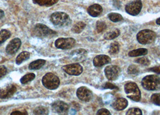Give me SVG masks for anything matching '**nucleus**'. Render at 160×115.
<instances>
[{"instance_id":"1","label":"nucleus","mask_w":160,"mask_h":115,"mask_svg":"<svg viewBox=\"0 0 160 115\" xmlns=\"http://www.w3.org/2000/svg\"><path fill=\"white\" fill-rule=\"evenodd\" d=\"M32 36L40 38H51L56 36L57 33L43 24L39 23L33 29Z\"/></svg>"},{"instance_id":"2","label":"nucleus","mask_w":160,"mask_h":115,"mask_svg":"<svg viewBox=\"0 0 160 115\" xmlns=\"http://www.w3.org/2000/svg\"><path fill=\"white\" fill-rule=\"evenodd\" d=\"M51 22L57 27H65L71 25V19L69 16L62 12H56L50 16Z\"/></svg>"},{"instance_id":"3","label":"nucleus","mask_w":160,"mask_h":115,"mask_svg":"<svg viewBox=\"0 0 160 115\" xmlns=\"http://www.w3.org/2000/svg\"><path fill=\"white\" fill-rule=\"evenodd\" d=\"M142 85L148 90H157L160 89V78L155 74L146 76L142 79Z\"/></svg>"},{"instance_id":"4","label":"nucleus","mask_w":160,"mask_h":115,"mask_svg":"<svg viewBox=\"0 0 160 115\" xmlns=\"http://www.w3.org/2000/svg\"><path fill=\"white\" fill-rule=\"evenodd\" d=\"M125 91L128 98L138 102L141 99V92L135 82H129L125 85Z\"/></svg>"},{"instance_id":"5","label":"nucleus","mask_w":160,"mask_h":115,"mask_svg":"<svg viewBox=\"0 0 160 115\" xmlns=\"http://www.w3.org/2000/svg\"><path fill=\"white\" fill-rule=\"evenodd\" d=\"M157 37V35L153 31L146 29L140 31L137 35V40L141 44H149L153 42Z\"/></svg>"},{"instance_id":"6","label":"nucleus","mask_w":160,"mask_h":115,"mask_svg":"<svg viewBox=\"0 0 160 115\" xmlns=\"http://www.w3.org/2000/svg\"><path fill=\"white\" fill-rule=\"evenodd\" d=\"M42 81L43 86L49 90H56L60 85L59 78L52 73L45 74Z\"/></svg>"},{"instance_id":"7","label":"nucleus","mask_w":160,"mask_h":115,"mask_svg":"<svg viewBox=\"0 0 160 115\" xmlns=\"http://www.w3.org/2000/svg\"><path fill=\"white\" fill-rule=\"evenodd\" d=\"M142 8V3L141 0L131 1L125 6V10L128 14L132 16H136L141 12Z\"/></svg>"},{"instance_id":"8","label":"nucleus","mask_w":160,"mask_h":115,"mask_svg":"<svg viewBox=\"0 0 160 115\" xmlns=\"http://www.w3.org/2000/svg\"><path fill=\"white\" fill-rule=\"evenodd\" d=\"M76 41L72 38H61L55 41V46L60 49H70L74 47Z\"/></svg>"},{"instance_id":"9","label":"nucleus","mask_w":160,"mask_h":115,"mask_svg":"<svg viewBox=\"0 0 160 115\" xmlns=\"http://www.w3.org/2000/svg\"><path fill=\"white\" fill-rule=\"evenodd\" d=\"M104 72L108 80L114 81L118 78L120 74V68L119 66L114 65L107 66L105 67Z\"/></svg>"},{"instance_id":"10","label":"nucleus","mask_w":160,"mask_h":115,"mask_svg":"<svg viewBox=\"0 0 160 115\" xmlns=\"http://www.w3.org/2000/svg\"><path fill=\"white\" fill-rule=\"evenodd\" d=\"M62 68L67 74L73 76H78L81 74L83 71L82 67L78 63L66 65L63 66Z\"/></svg>"},{"instance_id":"11","label":"nucleus","mask_w":160,"mask_h":115,"mask_svg":"<svg viewBox=\"0 0 160 115\" xmlns=\"http://www.w3.org/2000/svg\"><path fill=\"white\" fill-rule=\"evenodd\" d=\"M52 108L59 115H66L69 111V106L63 101H56L52 104Z\"/></svg>"},{"instance_id":"12","label":"nucleus","mask_w":160,"mask_h":115,"mask_svg":"<svg viewBox=\"0 0 160 115\" xmlns=\"http://www.w3.org/2000/svg\"><path fill=\"white\" fill-rule=\"evenodd\" d=\"M77 96L81 101L88 102L92 98L93 93L88 88L86 87H81L77 91Z\"/></svg>"},{"instance_id":"13","label":"nucleus","mask_w":160,"mask_h":115,"mask_svg":"<svg viewBox=\"0 0 160 115\" xmlns=\"http://www.w3.org/2000/svg\"><path fill=\"white\" fill-rule=\"evenodd\" d=\"M16 91V87L13 84H9L0 88V98L6 99L12 96Z\"/></svg>"},{"instance_id":"14","label":"nucleus","mask_w":160,"mask_h":115,"mask_svg":"<svg viewBox=\"0 0 160 115\" xmlns=\"http://www.w3.org/2000/svg\"><path fill=\"white\" fill-rule=\"evenodd\" d=\"M21 46V41L19 38H16L11 40L6 47V52L8 55H14L19 49Z\"/></svg>"},{"instance_id":"15","label":"nucleus","mask_w":160,"mask_h":115,"mask_svg":"<svg viewBox=\"0 0 160 115\" xmlns=\"http://www.w3.org/2000/svg\"><path fill=\"white\" fill-rule=\"evenodd\" d=\"M110 63H111L110 58L105 55H98L93 59V65L97 67H102Z\"/></svg>"},{"instance_id":"16","label":"nucleus","mask_w":160,"mask_h":115,"mask_svg":"<svg viewBox=\"0 0 160 115\" xmlns=\"http://www.w3.org/2000/svg\"><path fill=\"white\" fill-rule=\"evenodd\" d=\"M102 8L101 5L95 4L88 7V14L92 17H97L99 16L102 12Z\"/></svg>"},{"instance_id":"17","label":"nucleus","mask_w":160,"mask_h":115,"mask_svg":"<svg viewBox=\"0 0 160 115\" xmlns=\"http://www.w3.org/2000/svg\"><path fill=\"white\" fill-rule=\"evenodd\" d=\"M87 55V51L86 50L80 49L75 50L72 51L71 53V56L74 61H82L84 59Z\"/></svg>"},{"instance_id":"18","label":"nucleus","mask_w":160,"mask_h":115,"mask_svg":"<svg viewBox=\"0 0 160 115\" xmlns=\"http://www.w3.org/2000/svg\"><path fill=\"white\" fill-rule=\"evenodd\" d=\"M128 101L126 99L120 98L117 99L113 103L112 106L115 110L120 111L124 110L128 106Z\"/></svg>"},{"instance_id":"19","label":"nucleus","mask_w":160,"mask_h":115,"mask_svg":"<svg viewBox=\"0 0 160 115\" xmlns=\"http://www.w3.org/2000/svg\"><path fill=\"white\" fill-rule=\"evenodd\" d=\"M32 2L40 6H45V7H50L55 4L59 0H32Z\"/></svg>"},{"instance_id":"20","label":"nucleus","mask_w":160,"mask_h":115,"mask_svg":"<svg viewBox=\"0 0 160 115\" xmlns=\"http://www.w3.org/2000/svg\"><path fill=\"white\" fill-rule=\"evenodd\" d=\"M46 61L44 59H38L32 61L28 66L30 70H39L45 64Z\"/></svg>"},{"instance_id":"21","label":"nucleus","mask_w":160,"mask_h":115,"mask_svg":"<svg viewBox=\"0 0 160 115\" xmlns=\"http://www.w3.org/2000/svg\"><path fill=\"white\" fill-rule=\"evenodd\" d=\"M148 51L146 49H138L134 50L129 52L128 55L131 57H137L140 56H144L148 53Z\"/></svg>"},{"instance_id":"22","label":"nucleus","mask_w":160,"mask_h":115,"mask_svg":"<svg viewBox=\"0 0 160 115\" xmlns=\"http://www.w3.org/2000/svg\"><path fill=\"white\" fill-rule=\"evenodd\" d=\"M30 57V54L29 52H21L16 59V63L18 65H19L21 64H22L24 61L27 60L29 59V58Z\"/></svg>"},{"instance_id":"23","label":"nucleus","mask_w":160,"mask_h":115,"mask_svg":"<svg viewBox=\"0 0 160 115\" xmlns=\"http://www.w3.org/2000/svg\"><path fill=\"white\" fill-rule=\"evenodd\" d=\"M119 35H120V30L118 29H116L113 30L105 33L104 35V38L107 40H112L119 36Z\"/></svg>"},{"instance_id":"24","label":"nucleus","mask_w":160,"mask_h":115,"mask_svg":"<svg viewBox=\"0 0 160 115\" xmlns=\"http://www.w3.org/2000/svg\"><path fill=\"white\" fill-rule=\"evenodd\" d=\"M49 110L48 108L44 106H39L36 107L33 111L34 115H48Z\"/></svg>"},{"instance_id":"25","label":"nucleus","mask_w":160,"mask_h":115,"mask_svg":"<svg viewBox=\"0 0 160 115\" xmlns=\"http://www.w3.org/2000/svg\"><path fill=\"white\" fill-rule=\"evenodd\" d=\"M11 33L6 29H2L0 31V45L4 42L10 37Z\"/></svg>"},{"instance_id":"26","label":"nucleus","mask_w":160,"mask_h":115,"mask_svg":"<svg viewBox=\"0 0 160 115\" xmlns=\"http://www.w3.org/2000/svg\"><path fill=\"white\" fill-rule=\"evenodd\" d=\"M86 24L83 22H78L74 25L72 27V32L75 33H80L86 27Z\"/></svg>"},{"instance_id":"27","label":"nucleus","mask_w":160,"mask_h":115,"mask_svg":"<svg viewBox=\"0 0 160 115\" xmlns=\"http://www.w3.org/2000/svg\"><path fill=\"white\" fill-rule=\"evenodd\" d=\"M108 17L114 23L119 22L123 19L122 16L119 14H117V13H110L108 14Z\"/></svg>"},{"instance_id":"28","label":"nucleus","mask_w":160,"mask_h":115,"mask_svg":"<svg viewBox=\"0 0 160 115\" xmlns=\"http://www.w3.org/2000/svg\"><path fill=\"white\" fill-rule=\"evenodd\" d=\"M36 77V75L34 74H25L24 75V76L21 79L20 81L22 84H27L28 82H30L32 81Z\"/></svg>"},{"instance_id":"29","label":"nucleus","mask_w":160,"mask_h":115,"mask_svg":"<svg viewBox=\"0 0 160 115\" xmlns=\"http://www.w3.org/2000/svg\"><path fill=\"white\" fill-rule=\"evenodd\" d=\"M119 52V44L117 42H112V44H111L110 49H109V53L111 55H115L118 53Z\"/></svg>"},{"instance_id":"30","label":"nucleus","mask_w":160,"mask_h":115,"mask_svg":"<svg viewBox=\"0 0 160 115\" xmlns=\"http://www.w3.org/2000/svg\"><path fill=\"white\" fill-rule=\"evenodd\" d=\"M107 28V25L104 21H99L96 23V29L98 33H101Z\"/></svg>"},{"instance_id":"31","label":"nucleus","mask_w":160,"mask_h":115,"mask_svg":"<svg viewBox=\"0 0 160 115\" xmlns=\"http://www.w3.org/2000/svg\"><path fill=\"white\" fill-rule=\"evenodd\" d=\"M126 115H142V112L138 108H131L128 110Z\"/></svg>"},{"instance_id":"32","label":"nucleus","mask_w":160,"mask_h":115,"mask_svg":"<svg viewBox=\"0 0 160 115\" xmlns=\"http://www.w3.org/2000/svg\"><path fill=\"white\" fill-rule=\"evenodd\" d=\"M151 100L153 104L160 106V93L153 94L151 96Z\"/></svg>"},{"instance_id":"33","label":"nucleus","mask_w":160,"mask_h":115,"mask_svg":"<svg viewBox=\"0 0 160 115\" xmlns=\"http://www.w3.org/2000/svg\"><path fill=\"white\" fill-rule=\"evenodd\" d=\"M137 63L143 66H148L150 64V61L147 58H139L135 61Z\"/></svg>"},{"instance_id":"34","label":"nucleus","mask_w":160,"mask_h":115,"mask_svg":"<svg viewBox=\"0 0 160 115\" xmlns=\"http://www.w3.org/2000/svg\"><path fill=\"white\" fill-rule=\"evenodd\" d=\"M139 68L135 65H131L128 68V73L129 74H138Z\"/></svg>"},{"instance_id":"35","label":"nucleus","mask_w":160,"mask_h":115,"mask_svg":"<svg viewBox=\"0 0 160 115\" xmlns=\"http://www.w3.org/2000/svg\"><path fill=\"white\" fill-rule=\"evenodd\" d=\"M96 115H112L110 112L105 108H101L97 112Z\"/></svg>"},{"instance_id":"36","label":"nucleus","mask_w":160,"mask_h":115,"mask_svg":"<svg viewBox=\"0 0 160 115\" xmlns=\"http://www.w3.org/2000/svg\"><path fill=\"white\" fill-rule=\"evenodd\" d=\"M7 72H8V70L5 66H0V78L4 76L6 74H7Z\"/></svg>"},{"instance_id":"37","label":"nucleus","mask_w":160,"mask_h":115,"mask_svg":"<svg viewBox=\"0 0 160 115\" xmlns=\"http://www.w3.org/2000/svg\"><path fill=\"white\" fill-rule=\"evenodd\" d=\"M104 89H118V87L114 85L110 82H107L104 85Z\"/></svg>"},{"instance_id":"38","label":"nucleus","mask_w":160,"mask_h":115,"mask_svg":"<svg viewBox=\"0 0 160 115\" xmlns=\"http://www.w3.org/2000/svg\"><path fill=\"white\" fill-rule=\"evenodd\" d=\"M10 115H28V113L25 110H24L22 112L14 111L10 114Z\"/></svg>"},{"instance_id":"39","label":"nucleus","mask_w":160,"mask_h":115,"mask_svg":"<svg viewBox=\"0 0 160 115\" xmlns=\"http://www.w3.org/2000/svg\"><path fill=\"white\" fill-rule=\"evenodd\" d=\"M149 70L152 71L153 72H155L156 74H160V66L152 67L151 68H149Z\"/></svg>"},{"instance_id":"40","label":"nucleus","mask_w":160,"mask_h":115,"mask_svg":"<svg viewBox=\"0 0 160 115\" xmlns=\"http://www.w3.org/2000/svg\"><path fill=\"white\" fill-rule=\"evenodd\" d=\"M4 17V12L0 9V19H1L3 17Z\"/></svg>"},{"instance_id":"41","label":"nucleus","mask_w":160,"mask_h":115,"mask_svg":"<svg viewBox=\"0 0 160 115\" xmlns=\"http://www.w3.org/2000/svg\"><path fill=\"white\" fill-rule=\"evenodd\" d=\"M156 23L158 25H160V18H158V19L156 20Z\"/></svg>"}]
</instances>
